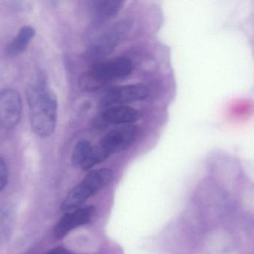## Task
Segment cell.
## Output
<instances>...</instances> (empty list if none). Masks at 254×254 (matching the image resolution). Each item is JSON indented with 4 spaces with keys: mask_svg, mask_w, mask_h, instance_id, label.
<instances>
[{
    "mask_svg": "<svg viewBox=\"0 0 254 254\" xmlns=\"http://www.w3.org/2000/svg\"><path fill=\"white\" fill-rule=\"evenodd\" d=\"M26 95L33 131L40 137H49L55 132L58 122L56 95L45 79L39 76L28 85Z\"/></svg>",
    "mask_w": 254,
    "mask_h": 254,
    "instance_id": "cell-1",
    "label": "cell"
},
{
    "mask_svg": "<svg viewBox=\"0 0 254 254\" xmlns=\"http://www.w3.org/2000/svg\"><path fill=\"white\" fill-rule=\"evenodd\" d=\"M137 134V128L134 125H121L111 130L103 137L99 144L92 147L82 169H90L97 164L104 162L114 154L126 150L135 141Z\"/></svg>",
    "mask_w": 254,
    "mask_h": 254,
    "instance_id": "cell-2",
    "label": "cell"
},
{
    "mask_svg": "<svg viewBox=\"0 0 254 254\" xmlns=\"http://www.w3.org/2000/svg\"><path fill=\"white\" fill-rule=\"evenodd\" d=\"M132 69V62L126 57H118L101 61L83 74L80 79V85L86 90H96L109 82L129 76Z\"/></svg>",
    "mask_w": 254,
    "mask_h": 254,
    "instance_id": "cell-3",
    "label": "cell"
},
{
    "mask_svg": "<svg viewBox=\"0 0 254 254\" xmlns=\"http://www.w3.org/2000/svg\"><path fill=\"white\" fill-rule=\"evenodd\" d=\"M113 177V171L109 169H100L90 171L80 183L68 192L61 204V210L68 212L77 208L108 186Z\"/></svg>",
    "mask_w": 254,
    "mask_h": 254,
    "instance_id": "cell-4",
    "label": "cell"
},
{
    "mask_svg": "<svg viewBox=\"0 0 254 254\" xmlns=\"http://www.w3.org/2000/svg\"><path fill=\"white\" fill-rule=\"evenodd\" d=\"M149 88L143 84L115 86L104 93L101 103L106 107L125 105L143 101L149 96Z\"/></svg>",
    "mask_w": 254,
    "mask_h": 254,
    "instance_id": "cell-5",
    "label": "cell"
},
{
    "mask_svg": "<svg viewBox=\"0 0 254 254\" xmlns=\"http://www.w3.org/2000/svg\"><path fill=\"white\" fill-rule=\"evenodd\" d=\"M20 94L13 89H6L0 92V125L13 128L19 124L22 115Z\"/></svg>",
    "mask_w": 254,
    "mask_h": 254,
    "instance_id": "cell-6",
    "label": "cell"
},
{
    "mask_svg": "<svg viewBox=\"0 0 254 254\" xmlns=\"http://www.w3.org/2000/svg\"><path fill=\"white\" fill-rule=\"evenodd\" d=\"M95 213V207H86L78 209L74 212L67 213L58 222L54 234L58 240L64 238L72 230L90 222Z\"/></svg>",
    "mask_w": 254,
    "mask_h": 254,
    "instance_id": "cell-7",
    "label": "cell"
},
{
    "mask_svg": "<svg viewBox=\"0 0 254 254\" xmlns=\"http://www.w3.org/2000/svg\"><path fill=\"white\" fill-rule=\"evenodd\" d=\"M140 113L127 105H116L107 107L98 116V122L104 125H127L137 122Z\"/></svg>",
    "mask_w": 254,
    "mask_h": 254,
    "instance_id": "cell-8",
    "label": "cell"
},
{
    "mask_svg": "<svg viewBox=\"0 0 254 254\" xmlns=\"http://www.w3.org/2000/svg\"><path fill=\"white\" fill-rule=\"evenodd\" d=\"M126 1L123 0H96L92 1L94 15L99 20H106L116 16L123 8Z\"/></svg>",
    "mask_w": 254,
    "mask_h": 254,
    "instance_id": "cell-9",
    "label": "cell"
},
{
    "mask_svg": "<svg viewBox=\"0 0 254 254\" xmlns=\"http://www.w3.org/2000/svg\"><path fill=\"white\" fill-rule=\"evenodd\" d=\"M35 34V31L32 27H22L16 37L8 43L7 52L10 55H17L23 52L28 47L31 40Z\"/></svg>",
    "mask_w": 254,
    "mask_h": 254,
    "instance_id": "cell-10",
    "label": "cell"
},
{
    "mask_svg": "<svg viewBox=\"0 0 254 254\" xmlns=\"http://www.w3.org/2000/svg\"><path fill=\"white\" fill-rule=\"evenodd\" d=\"M92 146L87 140H82L77 142L73 151L71 162L76 168H82L84 163L90 155Z\"/></svg>",
    "mask_w": 254,
    "mask_h": 254,
    "instance_id": "cell-11",
    "label": "cell"
},
{
    "mask_svg": "<svg viewBox=\"0 0 254 254\" xmlns=\"http://www.w3.org/2000/svg\"><path fill=\"white\" fill-rule=\"evenodd\" d=\"M12 222L7 213H0V245L8 241L11 236Z\"/></svg>",
    "mask_w": 254,
    "mask_h": 254,
    "instance_id": "cell-12",
    "label": "cell"
},
{
    "mask_svg": "<svg viewBox=\"0 0 254 254\" xmlns=\"http://www.w3.org/2000/svg\"><path fill=\"white\" fill-rule=\"evenodd\" d=\"M8 180V169L5 162L0 158V191L4 189Z\"/></svg>",
    "mask_w": 254,
    "mask_h": 254,
    "instance_id": "cell-13",
    "label": "cell"
},
{
    "mask_svg": "<svg viewBox=\"0 0 254 254\" xmlns=\"http://www.w3.org/2000/svg\"><path fill=\"white\" fill-rule=\"evenodd\" d=\"M45 254H74L63 247L55 248Z\"/></svg>",
    "mask_w": 254,
    "mask_h": 254,
    "instance_id": "cell-14",
    "label": "cell"
}]
</instances>
